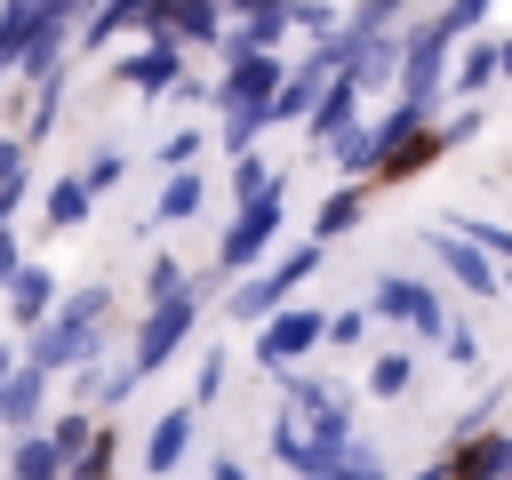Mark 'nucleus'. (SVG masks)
I'll use <instances>...</instances> for the list:
<instances>
[{
	"label": "nucleus",
	"mask_w": 512,
	"mask_h": 480,
	"mask_svg": "<svg viewBox=\"0 0 512 480\" xmlns=\"http://www.w3.org/2000/svg\"><path fill=\"white\" fill-rule=\"evenodd\" d=\"M88 432H96V416H88V408H64V416L48 424V440H56V456H64V472H72V456L88 448Z\"/></svg>",
	"instance_id": "f8f14e48"
},
{
	"label": "nucleus",
	"mask_w": 512,
	"mask_h": 480,
	"mask_svg": "<svg viewBox=\"0 0 512 480\" xmlns=\"http://www.w3.org/2000/svg\"><path fill=\"white\" fill-rule=\"evenodd\" d=\"M64 32H72V8H48V16H40V32H32V48H24V64H16L32 88H40V80H56V72L72 64V56H64Z\"/></svg>",
	"instance_id": "39448f33"
},
{
	"label": "nucleus",
	"mask_w": 512,
	"mask_h": 480,
	"mask_svg": "<svg viewBox=\"0 0 512 480\" xmlns=\"http://www.w3.org/2000/svg\"><path fill=\"white\" fill-rule=\"evenodd\" d=\"M56 104H64V72H56V80H40V88H32V120H24V152H32V144H40V136H48V128H56Z\"/></svg>",
	"instance_id": "9b49d317"
},
{
	"label": "nucleus",
	"mask_w": 512,
	"mask_h": 480,
	"mask_svg": "<svg viewBox=\"0 0 512 480\" xmlns=\"http://www.w3.org/2000/svg\"><path fill=\"white\" fill-rule=\"evenodd\" d=\"M40 208H48V224H56V232H72V224L88 216V184H80V176H56V184L40 192Z\"/></svg>",
	"instance_id": "6e6552de"
},
{
	"label": "nucleus",
	"mask_w": 512,
	"mask_h": 480,
	"mask_svg": "<svg viewBox=\"0 0 512 480\" xmlns=\"http://www.w3.org/2000/svg\"><path fill=\"white\" fill-rule=\"evenodd\" d=\"M104 472H112V432L96 424V432H88V448L72 456V472H64V480H104Z\"/></svg>",
	"instance_id": "ddd939ff"
},
{
	"label": "nucleus",
	"mask_w": 512,
	"mask_h": 480,
	"mask_svg": "<svg viewBox=\"0 0 512 480\" xmlns=\"http://www.w3.org/2000/svg\"><path fill=\"white\" fill-rule=\"evenodd\" d=\"M184 432H192V416H184V408H176V416H160V424H152V440H144V464H152V472H168V464L184 456Z\"/></svg>",
	"instance_id": "1a4fd4ad"
},
{
	"label": "nucleus",
	"mask_w": 512,
	"mask_h": 480,
	"mask_svg": "<svg viewBox=\"0 0 512 480\" xmlns=\"http://www.w3.org/2000/svg\"><path fill=\"white\" fill-rule=\"evenodd\" d=\"M184 208H200V184H192V176H176V184L160 192V216H184Z\"/></svg>",
	"instance_id": "2eb2a0df"
},
{
	"label": "nucleus",
	"mask_w": 512,
	"mask_h": 480,
	"mask_svg": "<svg viewBox=\"0 0 512 480\" xmlns=\"http://www.w3.org/2000/svg\"><path fill=\"white\" fill-rule=\"evenodd\" d=\"M184 320H192V304H184V296H168V304H160V312L136 328V352H128V368H120V376H128V384H144V376L160 368V352L184 336Z\"/></svg>",
	"instance_id": "7ed1b4c3"
},
{
	"label": "nucleus",
	"mask_w": 512,
	"mask_h": 480,
	"mask_svg": "<svg viewBox=\"0 0 512 480\" xmlns=\"http://www.w3.org/2000/svg\"><path fill=\"white\" fill-rule=\"evenodd\" d=\"M8 368H16V344H8V336H0V384H8Z\"/></svg>",
	"instance_id": "a211bd4d"
},
{
	"label": "nucleus",
	"mask_w": 512,
	"mask_h": 480,
	"mask_svg": "<svg viewBox=\"0 0 512 480\" xmlns=\"http://www.w3.org/2000/svg\"><path fill=\"white\" fill-rule=\"evenodd\" d=\"M0 80H8V64H0Z\"/></svg>",
	"instance_id": "6ab92c4d"
},
{
	"label": "nucleus",
	"mask_w": 512,
	"mask_h": 480,
	"mask_svg": "<svg viewBox=\"0 0 512 480\" xmlns=\"http://www.w3.org/2000/svg\"><path fill=\"white\" fill-rule=\"evenodd\" d=\"M0 296H8V328L32 336V328H48V312H56V272H48V264H24Z\"/></svg>",
	"instance_id": "f03ea898"
},
{
	"label": "nucleus",
	"mask_w": 512,
	"mask_h": 480,
	"mask_svg": "<svg viewBox=\"0 0 512 480\" xmlns=\"http://www.w3.org/2000/svg\"><path fill=\"white\" fill-rule=\"evenodd\" d=\"M80 184H88V200H96V192H112V184H120V152H96V160L80 168Z\"/></svg>",
	"instance_id": "4468645a"
},
{
	"label": "nucleus",
	"mask_w": 512,
	"mask_h": 480,
	"mask_svg": "<svg viewBox=\"0 0 512 480\" xmlns=\"http://www.w3.org/2000/svg\"><path fill=\"white\" fill-rule=\"evenodd\" d=\"M104 312H112V288H72L56 312H48V328H32L24 336V368H40V376H56V368H88L96 360V344H104Z\"/></svg>",
	"instance_id": "f257e3e1"
},
{
	"label": "nucleus",
	"mask_w": 512,
	"mask_h": 480,
	"mask_svg": "<svg viewBox=\"0 0 512 480\" xmlns=\"http://www.w3.org/2000/svg\"><path fill=\"white\" fill-rule=\"evenodd\" d=\"M120 72H128V80H136V88H168V80H176V48H168V40H160V48H144V56H128V64H120Z\"/></svg>",
	"instance_id": "9d476101"
},
{
	"label": "nucleus",
	"mask_w": 512,
	"mask_h": 480,
	"mask_svg": "<svg viewBox=\"0 0 512 480\" xmlns=\"http://www.w3.org/2000/svg\"><path fill=\"white\" fill-rule=\"evenodd\" d=\"M40 408H48V376L40 368H8V384H0V432L16 440V432H40Z\"/></svg>",
	"instance_id": "20e7f679"
},
{
	"label": "nucleus",
	"mask_w": 512,
	"mask_h": 480,
	"mask_svg": "<svg viewBox=\"0 0 512 480\" xmlns=\"http://www.w3.org/2000/svg\"><path fill=\"white\" fill-rule=\"evenodd\" d=\"M24 272V256H16V224H0V288Z\"/></svg>",
	"instance_id": "dca6fc26"
},
{
	"label": "nucleus",
	"mask_w": 512,
	"mask_h": 480,
	"mask_svg": "<svg viewBox=\"0 0 512 480\" xmlns=\"http://www.w3.org/2000/svg\"><path fill=\"white\" fill-rule=\"evenodd\" d=\"M24 192H32V168H24V136H0V224L24 208Z\"/></svg>",
	"instance_id": "0eeeda50"
},
{
	"label": "nucleus",
	"mask_w": 512,
	"mask_h": 480,
	"mask_svg": "<svg viewBox=\"0 0 512 480\" xmlns=\"http://www.w3.org/2000/svg\"><path fill=\"white\" fill-rule=\"evenodd\" d=\"M168 24H176V32H192V40H200V32H216V16H208V8H184V16H168Z\"/></svg>",
	"instance_id": "f3484780"
},
{
	"label": "nucleus",
	"mask_w": 512,
	"mask_h": 480,
	"mask_svg": "<svg viewBox=\"0 0 512 480\" xmlns=\"http://www.w3.org/2000/svg\"><path fill=\"white\" fill-rule=\"evenodd\" d=\"M0 480H64V456L48 432H16L8 456H0Z\"/></svg>",
	"instance_id": "423d86ee"
}]
</instances>
